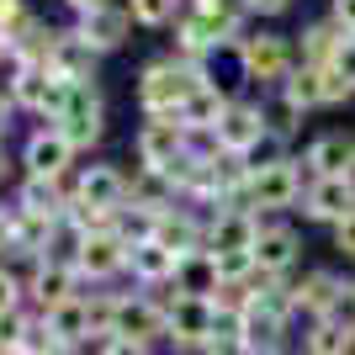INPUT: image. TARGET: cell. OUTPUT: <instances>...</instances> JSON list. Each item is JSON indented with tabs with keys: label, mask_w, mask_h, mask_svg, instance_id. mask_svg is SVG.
Returning <instances> with one entry per match:
<instances>
[{
	"label": "cell",
	"mask_w": 355,
	"mask_h": 355,
	"mask_svg": "<svg viewBox=\"0 0 355 355\" xmlns=\"http://www.w3.org/2000/svg\"><path fill=\"white\" fill-rule=\"evenodd\" d=\"M6 59H11V53H6V43H0V64H6Z\"/></svg>",
	"instance_id": "7dc6e473"
},
{
	"label": "cell",
	"mask_w": 355,
	"mask_h": 355,
	"mask_svg": "<svg viewBox=\"0 0 355 355\" xmlns=\"http://www.w3.org/2000/svg\"><path fill=\"white\" fill-rule=\"evenodd\" d=\"M329 250L340 254L345 266H355V212H350V218H340L334 228H329Z\"/></svg>",
	"instance_id": "836d02e7"
},
{
	"label": "cell",
	"mask_w": 355,
	"mask_h": 355,
	"mask_svg": "<svg viewBox=\"0 0 355 355\" xmlns=\"http://www.w3.org/2000/svg\"><path fill=\"white\" fill-rule=\"evenodd\" d=\"M64 6H69L74 16H85V11H96V6H106V0H64Z\"/></svg>",
	"instance_id": "7bdbcfd3"
},
{
	"label": "cell",
	"mask_w": 355,
	"mask_h": 355,
	"mask_svg": "<svg viewBox=\"0 0 355 355\" xmlns=\"http://www.w3.org/2000/svg\"><path fill=\"white\" fill-rule=\"evenodd\" d=\"M48 329H53V340H64L69 350H85V345H96V334H90V313H85V292L69 297V302H59L53 313H37Z\"/></svg>",
	"instance_id": "83f0119b"
},
{
	"label": "cell",
	"mask_w": 355,
	"mask_h": 355,
	"mask_svg": "<svg viewBox=\"0 0 355 355\" xmlns=\"http://www.w3.org/2000/svg\"><path fill=\"white\" fill-rule=\"evenodd\" d=\"M329 69H340L345 80L355 85V37H345V43H340V53H334V64H329Z\"/></svg>",
	"instance_id": "ab89813d"
},
{
	"label": "cell",
	"mask_w": 355,
	"mask_h": 355,
	"mask_svg": "<svg viewBox=\"0 0 355 355\" xmlns=\"http://www.w3.org/2000/svg\"><path fill=\"white\" fill-rule=\"evenodd\" d=\"M223 276H218V260H212V250H191V254H180V266H175V292L180 297H218Z\"/></svg>",
	"instance_id": "4316f807"
},
{
	"label": "cell",
	"mask_w": 355,
	"mask_h": 355,
	"mask_svg": "<svg viewBox=\"0 0 355 355\" xmlns=\"http://www.w3.org/2000/svg\"><path fill=\"white\" fill-rule=\"evenodd\" d=\"M345 297H350V276H340L334 266H308L292 276V308L297 324H313V318H340Z\"/></svg>",
	"instance_id": "8992f818"
},
{
	"label": "cell",
	"mask_w": 355,
	"mask_h": 355,
	"mask_svg": "<svg viewBox=\"0 0 355 355\" xmlns=\"http://www.w3.org/2000/svg\"><path fill=\"white\" fill-rule=\"evenodd\" d=\"M32 334V313L16 308V313H0V350H16V345H27Z\"/></svg>",
	"instance_id": "d6a6232c"
},
{
	"label": "cell",
	"mask_w": 355,
	"mask_h": 355,
	"mask_svg": "<svg viewBox=\"0 0 355 355\" xmlns=\"http://www.w3.org/2000/svg\"><path fill=\"white\" fill-rule=\"evenodd\" d=\"M350 302H355V270H350Z\"/></svg>",
	"instance_id": "f6af8a7d"
},
{
	"label": "cell",
	"mask_w": 355,
	"mask_h": 355,
	"mask_svg": "<svg viewBox=\"0 0 355 355\" xmlns=\"http://www.w3.org/2000/svg\"><path fill=\"white\" fill-rule=\"evenodd\" d=\"M254 239H260V212H250V207H218V212H207V250L212 254L254 250Z\"/></svg>",
	"instance_id": "ffe728a7"
},
{
	"label": "cell",
	"mask_w": 355,
	"mask_h": 355,
	"mask_svg": "<svg viewBox=\"0 0 355 355\" xmlns=\"http://www.w3.org/2000/svg\"><path fill=\"white\" fill-rule=\"evenodd\" d=\"M297 355H355V329L345 318H313L297 334Z\"/></svg>",
	"instance_id": "d4e9b609"
},
{
	"label": "cell",
	"mask_w": 355,
	"mask_h": 355,
	"mask_svg": "<svg viewBox=\"0 0 355 355\" xmlns=\"http://www.w3.org/2000/svg\"><path fill=\"white\" fill-rule=\"evenodd\" d=\"M96 64H101V53H96L74 27H59V43L48 53V69L59 74V80H69V85H80V80H96Z\"/></svg>",
	"instance_id": "7402d4cb"
},
{
	"label": "cell",
	"mask_w": 355,
	"mask_h": 355,
	"mask_svg": "<svg viewBox=\"0 0 355 355\" xmlns=\"http://www.w3.org/2000/svg\"><path fill=\"white\" fill-rule=\"evenodd\" d=\"M186 148H191V133L180 117H144L133 133V159L144 170H170Z\"/></svg>",
	"instance_id": "ba28073f"
},
{
	"label": "cell",
	"mask_w": 355,
	"mask_h": 355,
	"mask_svg": "<svg viewBox=\"0 0 355 355\" xmlns=\"http://www.w3.org/2000/svg\"><path fill=\"white\" fill-rule=\"evenodd\" d=\"M345 32L324 16H313V21H302V32H297V64H313V69H329L334 64V53H340Z\"/></svg>",
	"instance_id": "cb8c5ba5"
},
{
	"label": "cell",
	"mask_w": 355,
	"mask_h": 355,
	"mask_svg": "<svg viewBox=\"0 0 355 355\" xmlns=\"http://www.w3.org/2000/svg\"><path fill=\"white\" fill-rule=\"evenodd\" d=\"M324 101H329V106H345V101H355V85L345 80L340 69H324Z\"/></svg>",
	"instance_id": "d590c367"
},
{
	"label": "cell",
	"mask_w": 355,
	"mask_h": 355,
	"mask_svg": "<svg viewBox=\"0 0 355 355\" xmlns=\"http://www.w3.org/2000/svg\"><path fill=\"white\" fill-rule=\"evenodd\" d=\"M21 164H27V175H43V180H69L74 175V148L59 128H37L21 148Z\"/></svg>",
	"instance_id": "ac0fdd59"
},
{
	"label": "cell",
	"mask_w": 355,
	"mask_h": 355,
	"mask_svg": "<svg viewBox=\"0 0 355 355\" xmlns=\"http://www.w3.org/2000/svg\"><path fill=\"white\" fill-rule=\"evenodd\" d=\"M266 133H270V128H266V96H234L212 138H218L223 154H239V159H244Z\"/></svg>",
	"instance_id": "9c48e42d"
},
{
	"label": "cell",
	"mask_w": 355,
	"mask_h": 355,
	"mask_svg": "<svg viewBox=\"0 0 355 355\" xmlns=\"http://www.w3.org/2000/svg\"><path fill=\"white\" fill-rule=\"evenodd\" d=\"M175 266H180V254L164 250L159 239L128 250V276H133L138 292H164V286H175Z\"/></svg>",
	"instance_id": "44dd1931"
},
{
	"label": "cell",
	"mask_w": 355,
	"mask_h": 355,
	"mask_svg": "<svg viewBox=\"0 0 355 355\" xmlns=\"http://www.w3.org/2000/svg\"><path fill=\"white\" fill-rule=\"evenodd\" d=\"M234 64H239V85H254L260 96H270V90L297 69V37L270 32V27L244 32L234 43Z\"/></svg>",
	"instance_id": "6da1fadb"
},
{
	"label": "cell",
	"mask_w": 355,
	"mask_h": 355,
	"mask_svg": "<svg viewBox=\"0 0 355 355\" xmlns=\"http://www.w3.org/2000/svg\"><path fill=\"white\" fill-rule=\"evenodd\" d=\"M48 128H59L64 138H69L74 154H85V148H96L106 138V96L96 80H80V85H69V101H64L59 122H48Z\"/></svg>",
	"instance_id": "5b68a950"
},
{
	"label": "cell",
	"mask_w": 355,
	"mask_h": 355,
	"mask_svg": "<svg viewBox=\"0 0 355 355\" xmlns=\"http://www.w3.org/2000/svg\"><path fill=\"white\" fill-rule=\"evenodd\" d=\"M350 329H355V324H350Z\"/></svg>",
	"instance_id": "681fc988"
},
{
	"label": "cell",
	"mask_w": 355,
	"mask_h": 355,
	"mask_svg": "<svg viewBox=\"0 0 355 355\" xmlns=\"http://www.w3.org/2000/svg\"><path fill=\"white\" fill-rule=\"evenodd\" d=\"M175 202H180V191L170 186L164 170H144V164H133V175H128V207L164 212V207H175Z\"/></svg>",
	"instance_id": "f1b7e54d"
},
{
	"label": "cell",
	"mask_w": 355,
	"mask_h": 355,
	"mask_svg": "<svg viewBox=\"0 0 355 355\" xmlns=\"http://www.w3.org/2000/svg\"><path fill=\"white\" fill-rule=\"evenodd\" d=\"M159 308H164V350L175 355H202V345L218 334V308H212L207 297H180L175 286H164Z\"/></svg>",
	"instance_id": "3957f363"
},
{
	"label": "cell",
	"mask_w": 355,
	"mask_h": 355,
	"mask_svg": "<svg viewBox=\"0 0 355 355\" xmlns=\"http://www.w3.org/2000/svg\"><path fill=\"white\" fill-rule=\"evenodd\" d=\"M266 128H270L276 138H286V144H292V138L302 133V112H292V106L270 90V96H266Z\"/></svg>",
	"instance_id": "4dcf8cb0"
},
{
	"label": "cell",
	"mask_w": 355,
	"mask_h": 355,
	"mask_svg": "<svg viewBox=\"0 0 355 355\" xmlns=\"http://www.w3.org/2000/svg\"><path fill=\"white\" fill-rule=\"evenodd\" d=\"M297 0H250V16H260V21H276V16H286Z\"/></svg>",
	"instance_id": "f35d334b"
},
{
	"label": "cell",
	"mask_w": 355,
	"mask_h": 355,
	"mask_svg": "<svg viewBox=\"0 0 355 355\" xmlns=\"http://www.w3.org/2000/svg\"><path fill=\"white\" fill-rule=\"evenodd\" d=\"M96 355H154L148 345H133V340H122V334H112V340L96 345Z\"/></svg>",
	"instance_id": "74e56055"
},
{
	"label": "cell",
	"mask_w": 355,
	"mask_h": 355,
	"mask_svg": "<svg viewBox=\"0 0 355 355\" xmlns=\"http://www.w3.org/2000/svg\"><path fill=\"white\" fill-rule=\"evenodd\" d=\"M329 21H334L345 37H355V0H329Z\"/></svg>",
	"instance_id": "8d00e7d4"
},
{
	"label": "cell",
	"mask_w": 355,
	"mask_h": 355,
	"mask_svg": "<svg viewBox=\"0 0 355 355\" xmlns=\"http://www.w3.org/2000/svg\"><path fill=\"white\" fill-rule=\"evenodd\" d=\"M21 302H27V282L11 266H0V313H16Z\"/></svg>",
	"instance_id": "e575fe53"
},
{
	"label": "cell",
	"mask_w": 355,
	"mask_h": 355,
	"mask_svg": "<svg viewBox=\"0 0 355 355\" xmlns=\"http://www.w3.org/2000/svg\"><path fill=\"white\" fill-rule=\"evenodd\" d=\"M270 355H297V345H292V350H270Z\"/></svg>",
	"instance_id": "bcb514c9"
},
{
	"label": "cell",
	"mask_w": 355,
	"mask_h": 355,
	"mask_svg": "<svg viewBox=\"0 0 355 355\" xmlns=\"http://www.w3.org/2000/svg\"><path fill=\"white\" fill-rule=\"evenodd\" d=\"M196 80H202V69H186V64H175L170 53H159V59H148L144 69H138L133 101H138L144 117H180V101L191 96Z\"/></svg>",
	"instance_id": "7a4b0ae2"
},
{
	"label": "cell",
	"mask_w": 355,
	"mask_h": 355,
	"mask_svg": "<svg viewBox=\"0 0 355 355\" xmlns=\"http://www.w3.org/2000/svg\"><path fill=\"white\" fill-rule=\"evenodd\" d=\"M276 96H282L292 112H302V117L329 112V101H324V69H313V64H297L282 85H276Z\"/></svg>",
	"instance_id": "484cf974"
},
{
	"label": "cell",
	"mask_w": 355,
	"mask_h": 355,
	"mask_svg": "<svg viewBox=\"0 0 355 355\" xmlns=\"http://www.w3.org/2000/svg\"><path fill=\"white\" fill-rule=\"evenodd\" d=\"M0 254H11V207H0Z\"/></svg>",
	"instance_id": "60d3db41"
},
{
	"label": "cell",
	"mask_w": 355,
	"mask_h": 355,
	"mask_svg": "<svg viewBox=\"0 0 355 355\" xmlns=\"http://www.w3.org/2000/svg\"><path fill=\"white\" fill-rule=\"evenodd\" d=\"M297 212H302V223H324V228H334L340 218H350V212H355L350 180H345V175H334V180H308V191H302Z\"/></svg>",
	"instance_id": "d6986e66"
},
{
	"label": "cell",
	"mask_w": 355,
	"mask_h": 355,
	"mask_svg": "<svg viewBox=\"0 0 355 355\" xmlns=\"http://www.w3.org/2000/svg\"><path fill=\"white\" fill-rule=\"evenodd\" d=\"M6 170H11V154H6V144H0V180H6Z\"/></svg>",
	"instance_id": "ee69618b"
},
{
	"label": "cell",
	"mask_w": 355,
	"mask_h": 355,
	"mask_svg": "<svg viewBox=\"0 0 355 355\" xmlns=\"http://www.w3.org/2000/svg\"><path fill=\"white\" fill-rule=\"evenodd\" d=\"M154 239L175 254L207 250V212L191 207V202H175V207H164L159 218H154Z\"/></svg>",
	"instance_id": "2e32d148"
},
{
	"label": "cell",
	"mask_w": 355,
	"mask_h": 355,
	"mask_svg": "<svg viewBox=\"0 0 355 355\" xmlns=\"http://www.w3.org/2000/svg\"><path fill=\"white\" fill-rule=\"evenodd\" d=\"M11 112H16V106L6 101V96H0V144H6V128H11Z\"/></svg>",
	"instance_id": "b9f144b4"
},
{
	"label": "cell",
	"mask_w": 355,
	"mask_h": 355,
	"mask_svg": "<svg viewBox=\"0 0 355 355\" xmlns=\"http://www.w3.org/2000/svg\"><path fill=\"white\" fill-rule=\"evenodd\" d=\"M302 228L292 218H260V239H254V270L260 276H297L302 266Z\"/></svg>",
	"instance_id": "52a82bcc"
},
{
	"label": "cell",
	"mask_w": 355,
	"mask_h": 355,
	"mask_svg": "<svg viewBox=\"0 0 355 355\" xmlns=\"http://www.w3.org/2000/svg\"><path fill=\"white\" fill-rule=\"evenodd\" d=\"M112 334L133 345H148V350H164V308L154 292H117V324Z\"/></svg>",
	"instance_id": "30bf717a"
},
{
	"label": "cell",
	"mask_w": 355,
	"mask_h": 355,
	"mask_svg": "<svg viewBox=\"0 0 355 355\" xmlns=\"http://www.w3.org/2000/svg\"><path fill=\"white\" fill-rule=\"evenodd\" d=\"M74 196V175L69 180H43V175H27L16 186V207L21 212H37V218H59L64 223V207Z\"/></svg>",
	"instance_id": "603a6c76"
},
{
	"label": "cell",
	"mask_w": 355,
	"mask_h": 355,
	"mask_svg": "<svg viewBox=\"0 0 355 355\" xmlns=\"http://www.w3.org/2000/svg\"><path fill=\"white\" fill-rule=\"evenodd\" d=\"M128 16H133V27H175L180 16V0H122Z\"/></svg>",
	"instance_id": "f546056e"
},
{
	"label": "cell",
	"mask_w": 355,
	"mask_h": 355,
	"mask_svg": "<svg viewBox=\"0 0 355 355\" xmlns=\"http://www.w3.org/2000/svg\"><path fill=\"white\" fill-rule=\"evenodd\" d=\"M74 32H80L96 53H117V48L133 37V16H128L122 0H106V6H96V11L74 16Z\"/></svg>",
	"instance_id": "e0dca14e"
},
{
	"label": "cell",
	"mask_w": 355,
	"mask_h": 355,
	"mask_svg": "<svg viewBox=\"0 0 355 355\" xmlns=\"http://www.w3.org/2000/svg\"><path fill=\"white\" fill-rule=\"evenodd\" d=\"M27 302L37 313H53L59 302L80 297V276H74V260H32L27 266Z\"/></svg>",
	"instance_id": "4fadbf2b"
},
{
	"label": "cell",
	"mask_w": 355,
	"mask_h": 355,
	"mask_svg": "<svg viewBox=\"0 0 355 355\" xmlns=\"http://www.w3.org/2000/svg\"><path fill=\"white\" fill-rule=\"evenodd\" d=\"M69 202L122 212L128 207V170H117V164H80V170H74V196Z\"/></svg>",
	"instance_id": "9a60e30c"
},
{
	"label": "cell",
	"mask_w": 355,
	"mask_h": 355,
	"mask_svg": "<svg viewBox=\"0 0 355 355\" xmlns=\"http://www.w3.org/2000/svg\"><path fill=\"white\" fill-rule=\"evenodd\" d=\"M180 6H191V0H180Z\"/></svg>",
	"instance_id": "c3c4849f"
},
{
	"label": "cell",
	"mask_w": 355,
	"mask_h": 355,
	"mask_svg": "<svg viewBox=\"0 0 355 355\" xmlns=\"http://www.w3.org/2000/svg\"><path fill=\"white\" fill-rule=\"evenodd\" d=\"M286 159H292V144H286V138H276V133H266L250 154H244L250 175H254V170H270V164H286Z\"/></svg>",
	"instance_id": "1f68e13d"
},
{
	"label": "cell",
	"mask_w": 355,
	"mask_h": 355,
	"mask_svg": "<svg viewBox=\"0 0 355 355\" xmlns=\"http://www.w3.org/2000/svg\"><path fill=\"white\" fill-rule=\"evenodd\" d=\"M239 90L223 85V80H212V64L202 69V80L191 85V96L180 101V122H186V133H218L223 112H228V101H234Z\"/></svg>",
	"instance_id": "5bb4252c"
},
{
	"label": "cell",
	"mask_w": 355,
	"mask_h": 355,
	"mask_svg": "<svg viewBox=\"0 0 355 355\" xmlns=\"http://www.w3.org/2000/svg\"><path fill=\"white\" fill-rule=\"evenodd\" d=\"M308 191V170L297 164V154L286 164H270V170H254L250 186H244V207L260 212V218H292L297 202Z\"/></svg>",
	"instance_id": "277c9868"
},
{
	"label": "cell",
	"mask_w": 355,
	"mask_h": 355,
	"mask_svg": "<svg viewBox=\"0 0 355 355\" xmlns=\"http://www.w3.org/2000/svg\"><path fill=\"white\" fill-rule=\"evenodd\" d=\"M297 164L308 170V180H334L345 175L355 164V133L350 128H324V133H313L297 154Z\"/></svg>",
	"instance_id": "8fae6325"
},
{
	"label": "cell",
	"mask_w": 355,
	"mask_h": 355,
	"mask_svg": "<svg viewBox=\"0 0 355 355\" xmlns=\"http://www.w3.org/2000/svg\"><path fill=\"white\" fill-rule=\"evenodd\" d=\"M74 276L90 286H106L128 276V244L117 234H96V239H80L74 244Z\"/></svg>",
	"instance_id": "7c38bea8"
}]
</instances>
